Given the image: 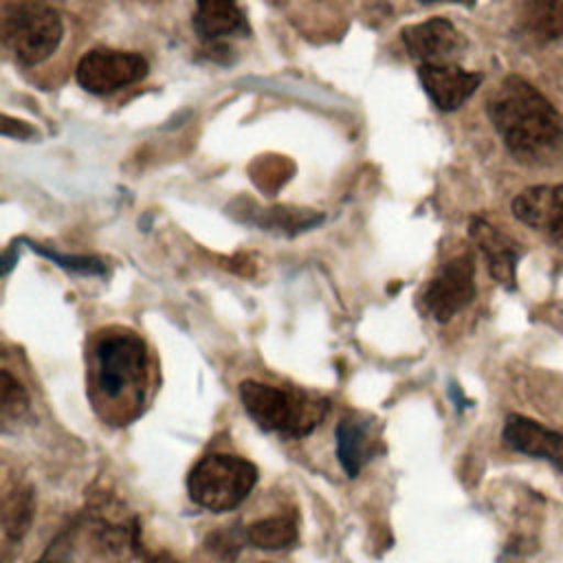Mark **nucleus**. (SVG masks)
Masks as SVG:
<instances>
[{"mask_svg":"<svg viewBox=\"0 0 563 563\" xmlns=\"http://www.w3.org/2000/svg\"><path fill=\"white\" fill-rule=\"evenodd\" d=\"M2 134H4V136H18V139H31L35 132H33V128H29L26 123L13 121L11 117H4V119H2Z\"/></svg>","mask_w":563,"mask_h":563,"instance_id":"nucleus-22","label":"nucleus"},{"mask_svg":"<svg viewBox=\"0 0 563 563\" xmlns=\"http://www.w3.org/2000/svg\"><path fill=\"white\" fill-rule=\"evenodd\" d=\"M240 400L260 429L286 438L308 435L325 416V400L257 380L240 383Z\"/></svg>","mask_w":563,"mask_h":563,"instance_id":"nucleus-3","label":"nucleus"},{"mask_svg":"<svg viewBox=\"0 0 563 563\" xmlns=\"http://www.w3.org/2000/svg\"><path fill=\"white\" fill-rule=\"evenodd\" d=\"M475 297V264L471 255L449 260L422 292V310L438 323H446Z\"/></svg>","mask_w":563,"mask_h":563,"instance_id":"nucleus-6","label":"nucleus"},{"mask_svg":"<svg viewBox=\"0 0 563 563\" xmlns=\"http://www.w3.org/2000/svg\"><path fill=\"white\" fill-rule=\"evenodd\" d=\"M504 440L510 449L534 455V457H545L556 468L563 471V435L561 433L526 416H508L504 424Z\"/></svg>","mask_w":563,"mask_h":563,"instance_id":"nucleus-10","label":"nucleus"},{"mask_svg":"<svg viewBox=\"0 0 563 563\" xmlns=\"http://www.w3.org/2000/svg\"><path fill=\"white\" fill-rule=\"evenodd\" d=\"M519 24L537 42L563 40V0H521Z\"/></svg>","mask_w":563,"mask_h":563,"instance_id":"nucleus-13","label":"nucleus"},{"mask_svg":"<svg viewBox=\"0 0 563 563\" xmlns=\"http://www.w3.org/2000/svg\"><path fill=\"white\" fill-rule=\"evenodd\" d=\"M372 455V438L369 429L352 418H345L336 427V457L343 471L350 477H356L358 471Z\"/></svg>","mask_w":563,"mask_h":563,"instance_id":"nucleus-14","label":"nucleus"},{"mask_svg":"<svg viewBox=\"0 0 563 563\" xmlns=\"http://www.w3.org/2000/svg\"><path fill=\"white\" fill-rule=\"evenodd\" d=\"M541 231H548L556 240L563 242V183L556 185V187H550L548 211H545V220H543Z\"/></svg>","mask_w":563,"mask_h":563,"instance_id":"nucleus-20","label":"nucleus"},{"mask_svg":"<svg viewBox=\"0 0 563 563\" xmlns=\"http://www.w3.org/2000/svg\"><path fill=\"white\" fill-rule=\"evenodd\" d=\"M400 35L409 57L416 59L420 66L455 64V59L466 48V40L462 37V33L444 18L411 24L402 29Z\"/></svg>","mask_w":563,"mask_h":563,"instance_id":"nucleus-8","label":"nucleus"},{"mask_svg":"<svg viewBox=\"0 0 563 563\" xmlns=\"http://www.w3.org/2000/svg\"><path fill=\"white\" fill-rule=\"evenodd\" d=\"M194 29L209 44L249 33L246 15L238 0H196Z\"/></svg>","mask_w":563,"mask_h":563,"instance_id":"nucleus-12","label":"nucleus"},{"mask_svg":"<svg viewBox=\"0 0 563 563\" xmlns=\"http://www.w3.org/2000/svg\"><path fill=\"white\" fill-rule=\"evenodd\" d=\"M2 420L11 422L18 420L29 409V396L24 387L9 374V369H2Z\"/></svg>","mask_w":563,"mask_h":563,"instance_id":"nucleus-18","label":"nucleus"},{"mask_svg":"<svg viewBox=\"0 0 563 563\" xmlns=\"http://www.w3.org/2000/svg\"><path fill=\"white\" fill-rule=\"evenodd\" d=\"M468 231H471L473 242L484 253L490 275L499 284H504L506 288H512L515 286L517 257H519L517 244L506 233H501L499 229H495L493 224H488L482 218H473Z\"/></svg>","mask_w":563,"mask_h":563,"instance_id":"nucleus-11","label":"nucleus"},{"mask_svg":"<svg viewBox=\"0 0 563 563\" xmlns=\"http://www.w3.org/2000/svg\"><path fill=\"white\" fill-rule=\"evenodd\" d=\"M33 510H35V501H33L31 488H15L4 501V512H2L4 532L11 539H20L31 526Z\"/></svg>","mask_w":563,"mask_h":563,"instance_id":"nucleus-17","label":"nucleus"},{"mask_svg":"<svg viewBox=\"0 0 563 563\" xmlns=\"http://www.w3.org/2000/svg\"><path fill=\"white\" fill-rule=\"evenodd\" d=\"M422 4H435V2H462V4H473V0H420Z\"/></svg>","mask_w":563,"mask_h":563,"instance_id":"nucleus-23","label":"nucleus"},{"mask_svg":"<svg viewBox=\"0 0 563 563\" xmlns=\"http://www.w3.org/2000/svg\"><path fill=\"white\" fill-rule=\"evenodd\" d=\"M37 2H53V0H37Z\"/></svg>","mask_w":563,"mask_h":563,"instance_id":"nucleus-24","label":"nucleus"},{"mask_svg":"<svg viewBox=\"0 0 563 563\" xmlns=\"http://www.w3.org/2000/svg\"><path fill=\"white\" fill-rule=\"evenodd\" d=\"M244 220L260 224L264 229H275V231H286V233H299L306 231L323 220L321 213L308 211V209H288V207H275V209H264L255 213H246Z\"/></svg>","mask_w":563,"mask_h":563,"instance_id":"nucleus-16","label":"nucleus"},{"mask_svg":"<svg viewBox=\"0 0 563 563\" xmlns=\"http://www.w3.org/2000/svg\"><path fill=\"white\" fill-rule=\"evenodd\" d=\"M33 251H37L40 255L53 260L55 264H59L62 268H68V271H77V273H84V275H101L106 271V266L95 260V257H79V255H62L57 251H51L46 246H40V244H33Z\"/></svg>","mask_w":563,"mask_h":563,"instance_id":"nucleus-19","label":"nucleus"},{"mask_svg":"<svg viewBox=\"0 0 563 563\" xmlns=\"http://www.w3.org/2000/svg\"><path fill=\"white\" fill-rule=\"evenodd\" d=\"M488 117L519 161H541L563 145V117L526 79L506 77L488 97Z\"/></svg>","mask_w":563,"mask_h":563,"instance_id":"nucleus-1","label":"nucleus"},{"mask_svg":"<svg viewBox=\"0 0 563 563\" xmlns=\"http://www.w3.org/2000/svg\"><path fill=\"white\" fill-rule=\"evenodd\" d=\"M145 367L147 352L143 339L130 330H108L97 339L92 350V389L103 402L136 405Z\"/></svg>","mask_w":563,"mask_h":563,"instance_id":"nucleus-2","label":"nucleus"},{"mask_svg":"<svg viewBox=\"0 0 563 563\" xmlns=\"http://www.w3.org/2000/svg\"><path fill=\"white\" fill-rule=\"evenodd\" d=\"M244 539L260 550H286L297 543V523L292 517L275 515L253 521L244 530Z\"/></svg>","mask_w":563,"mask_h":563,"instance_id":"nucleus-15","label":"nucleus"},{"mask_svg":"<svg viewBox=\"0 0 563 563\" xmlns=\"http://www.w3.org/2000/svg\"><path fill=\"white\" fill-rule=\"evenodd\" d=\"M147 75V62L139 53L95 48L77 64V81L92 95H108Z\"/></svg>","mask_w":563,"mask_h":563,"instance_id":"nucleus-7","label":"nucleus"},{"mask_svg":"<svg viewBox=\"0 0 563 563\" xmlns=\"http://www.w3.org/2000/svg\"><path fill=\"white\" fill-rule=\"evenodd\" d=\"M62 35V18L46 2H20L4 11L2 40L20 64L35 66L51 57Z\"/></svg>","mask_w":563,"mask_h":563,"instance_id":"nucleus-5","label":"nucleus"},{"mask_svg":"<svg viewBox=\"0 0 563 563\" xmlns=\"http://www.w3.org/2000/svg\"><path fill=\"white\" fill-rule=\"evenodd\" d=\"M257 482V468L238 455L213 453L202 457L187 477L194 504L211 512H227L240 506Z\"/></svg>","mask_w":563,"mask_h":563,"instance_id":"nucleus-4","label":"nucleus"},{"mask_svg":"<svg viewBox=\"0 0 563 563\" xmlns=\"http://www.w3.org/2000/svg\"><path fill=\"white\" fill-rule=\"evenodd\" d=\"M35 563H68V545H64L62 539H55L42 554V559Z\"/></svg>","mask_w":563,"mask_h":563,"instance_id":"nucleus-21","label":"nucleus"},{"mask_svg":"<svg viewBox=\"0 0 563 563\" xmlns=\"http://www.w3.org/2000/svg\"><path fill=\"white\" fill-rule=\"evenodd\" d=\"M418 77L433 106L442 112L457 110L482 84L479 73H468L457 64L420 66Z\"/></svg>","mask_w":563,"mask_h":563,"instance_id":"nucleus-9","label":"nucleus"}]
</instances>
